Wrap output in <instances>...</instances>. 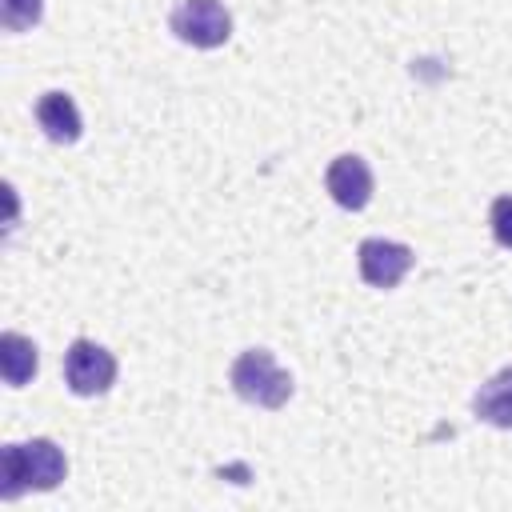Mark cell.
Returning <instances> with one entry per match:
<instances>
[{"label":"cell","instance_id":"4","mask_svg":"<svg viewBox=\"0 0 512 512\" xmlns=\"http://www.w3.org/2000/svg\"><path fill=\"white\" fill-rule=\"evenodd\" d=\"M176 40L192 48H220L232 36V16L220 0H180L168 16Z\"/></svg>","mask_w":512,"mask_h":512},{"label":"cell","instance_id":"3","mask_svg":"<svg viewBox=\"0 0 512 512\" xmlns=\"http://www.w3.org/2000/svg\"><path fill=\"white\" fill-rule=\"evenodd\" d=\"M64 380L76 396H104L116 384V356L104 344L76 336L64 352Z\"/></svg>","mask_w":512,"mask_h":512},{"label":"cell","instance_id":"2","mask_svg":"<svg viewBox=\"0 0 512 512\" xmlns=\"http://www.w3.org/2000/svg\"><path fill=\"white\" fill-rule=\"evenodd\" d=\"M228 380H232V392L256 408H284L292 396V376L276 364L268 348H244L232 360Z\"/></svg>","mask_w":512,"mask_h":512},{"label":"cell","instance_id":"7","mask_svg":"<svg viewBox=\"0 0 512 512\" xmlns=\"http://www.w3.org/2000/svg\"><path fill=\"white\" fill-rule=\"evenodd\" d=\"M36 120L44 128V136L52 144H76L84 136V120H80V108L68 92H44L36 100Z\"/></svg>","mask_w":512,"mask_h":512},{"label":"cell","instance_id":"6","mask_svg":"<svg viewBox=\"0 0 512 512\" xmlns=\"http://www.w3.org/2000/svg\"><path fill=\"white\" fill-rule=\"evenodd\" d=\"M324 184H328V196H332L340 208H348V212L368 208V200H372V192H376L372 168H368V160L356 156V152L336 156V160L328 164V172H324Z\"/></svg>","mask_w":512,"mask_h":512},{"label":"cell","instance_id":"9","mask_svg":"<svg viewBox=\"0 0 512 512\" xmlns=\"http://www.w3.org/2000/svg\"><path fill=\"white\" fill-rule=\"evenodd\" d=\"M40 368V356H36V344L20 332H4L0 336V372H4V384L8 388H24Z\"/></svg>","mask_w":512,"mask_h":512},{"label":"cell","instance_id":"11","mask_svg":"<svg viewBox=\"0 0 512 512\" xmlns=\"http://www.w3.org/2000/svg\"><path fill=\"white\" fill-rule=\"evenodd\" d=\"M488 224H492V240L500 248H512V196H496L488 208Z\"/></svg>","mask_w":512,"mask_h":512},{"label":"cell","instance_id":"10","mask_svg":"<svg viewBox=\"0 0 512 512\" xmlns=\"http://www.w3.org/2000/svg\"><path fill=\"white\" fill-rule=\"evenodd\" d=\"M40 16H44V0H0L4 32H28L32 24H40Z\"/></svg>","mask_w":512,"mask_h":512},{"label":"cell","instance_id":"8","mask_svg":"<svg viewBox=\"0 0 512 512\" xmlns=\"http://www.w3.org/2000/svg\"><path fill=\"white\" fill-rule=\"evenodd\" d=\"M472 412H476V420H484L492 428H512V364L476 388Z\"/></svg>","mask_w":512,"mask_h":512},{"label":"cell","instance_id":"1","mask_svg":"<svg viewBox=\"0 0 512 512\" xmlns=\"http://www.w3.org/2000/svg\"><path fill=\"white\" fill-rule=\"evenodd\" d=\"M68 476V456L56 440L36 436L28 444H4L0 452V500H16L20 492H52Z\"/></svg>","mask_w":512,"mask_h":512},{"label":"cell","instance_id":"5","mask_svg":"<svg viewBox=\"0 0 512 512\" xmlns=\"http://www.w3.org/2000/svg\"><path fill=\"white\" fill-rule=\"evenodd\" d=\"M356 264H360L364 284H372V288H396V284L408 276V268L416 264V256H412V248L400 244V240L368 236V240L360 244V252H356Z\"/></svg>","mask_w":512,"mask_h":512}]
</instances>
